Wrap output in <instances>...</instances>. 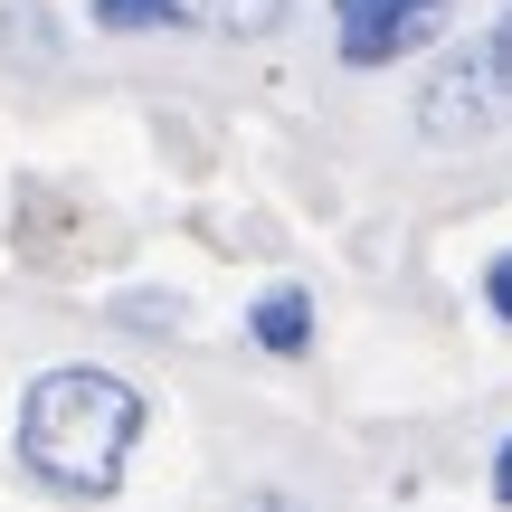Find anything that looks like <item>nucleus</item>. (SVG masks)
<instances>
[{"label": "nucleus", "mask_w": 512, "mask_h": 512, "mask_svg": "<svg viewBox=\"0 0 512 512\" xmlns=\"http://www.w3.org/2000/svg\"><path fill=\"white\" fill-rule=\"evenodd\" d=\"M484 304H494V323H512V247L484 266Z\"/></svg>", "instance_id": "obj_7"}, {"label": "nucleus", "mask_w": 512, "mask_h": 512, "mask_svg": "<svg viewBox=\"0 0 512 512\" xmlns=\"http://www.w3.org/2000/svg\"><path fill=\"white\" fill-rule=\"evenodd\" d=\"M456 0H332V57L342 67H399L446 29Z\"/></svg>", "instance_id": "obj_3"}, {"label": "nucleus", "mask_w": 512, "mask_h": 512, "mask_svg": "<svg viewBox=\"0 0 512 512\" xmlns=\"http://www.w3.org/2000/svg\"><path fill=\"white\" fill-rule=\"evenodd\" d=\"M285 10H294V0H200V19L219 38H275V29H285Z\"/></svg>", "instance_id": "obj_6"}, {"label": "nucleus", "mask_w": 512, "mask_h": 512, "mask_svg": "<svg viewBox=\"0 0 512 512\" xmlns=\"http://www.w3.org/2000/svg\"><path fill=\"white\" fill-rule=\"evenodd\" d=\"M494 494H503V503H512V437H503V446H494Z\"/></svg>", "instance_id": "obj_8"}, {"label": "nucleus", "mask_w": 512, "mask_h": 512, "mask_svg": "<svg viewBox=\"0 0 512 512\" xmlns=\"http://www.w3.org/2000/svg\"><path fill=\"white\" fill-rule=\"evenodd\" d=\"M133 446H143V389L114 380L95 361H57L19 389V465H29L48 494L105 503L124 484Z\"/></svg>", "instance_id": "obj_1"}, {"label": "nucleus", "mask_w": 512, "mask_h": 512, "mask_svg": "<svg viewBox=\"0 0 512 512\" xmlns=\"http://www.w3.org/2000/svg\"><path fill=\"white\" fill-rule=\"evenodd\" d=\"M494 124H512V10L475 48L446 57V67L427 76V95H418V133H437V143H475V133H494Z\"/></svg>", "instance_id": "obj_2"}, {"label": "nucleus", "mask_w": 512, "mask_h": 512, "mask_svg": "<svg viewBox=\"0 0 512 512\" xmlns=\"http://www.w3.org/2000/svg\"><path fill=\"white\" fill-rule=\"evenodd\" d=\"M238 512H294L285 494H238Z\"/></svg>", "instance_id": "obj_9"}, {"label": "nucleus", "mask_w": 512, "mask_h": 512, "mask_svg": "<svg viewBox=\"0 0 512 512\" xmlns=\"http://www.w3.org/2000/svg\"><path fill=\"white\" fill-rule=\"evenodd\" d=\"M86 19L114 29V38H143V29H181L190 0H86Z\"/></svg>", "instance_id": "obj_5"}, {"label": "nucleus", "mask_w": 512, "mask_h": 512, "mask_svg": "<svg viewBox=\"0 0 512 512\" xmlns=\"http://www.w3.org/2000/svg\"><path fill=\"white\" fill-rule=\"evenodd\" d=\"M247 332H256V351H275V361L313 351V294H304V285H275V294H256Z\"/></svg>", "instance_id": "obj_4"}]
</instances>
